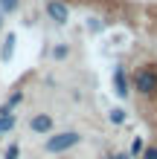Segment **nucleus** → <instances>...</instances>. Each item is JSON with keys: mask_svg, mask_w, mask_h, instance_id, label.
<instances>
[{"mask_svg": "<svg viewBox=\"0 0 157 159\" xmlns=\"http://www.w3.org/2000/svg\"><path fill=\"white\" fill-rule=\"evenodd\" d=\"M131 90L145 96V98H154L157 96V67H151V64L137 67L134 78H131Z\"/></svg>", "mask_w": 157, "mask_h": 159, "instance_id": "1", "label": "nucleus"}, {"mask_svg": "<svg viewBox=\"0 0 157 159\" xmlns=\"http://www.w3.org/2000/svg\"><path fill=\"white\" fill-rule=\"evenodd\" d=\"M140 156H143V159H157V145H145Z\"/></svg>", "mask_w": 157, "mask_h": 159, "instance_id": "13", "label": "nucleus"}, {"mask_svg": "<svg viewBox=\"0 0 157 159\" xmlns=\"http://www.w3.org/2000/svg\"><path fill=\"white\" fill-rule=\"evenodd\" d=\"M114 159H131V153H110Z\"/></svg>", "mask_w": 157, "mask_h": 159, "instance_id": "14", "label": "nucleus"}, {"mask_svg": "<svg viewBox=\"0 0 157 159\" xmlns=\"http://www.w3.org/2000/svg\"><path fill=\"white\" fill-rule=\"evenodd\" d=\"M15 43H17V35L15 32H9L6 38H3V46H0V61H12V55H15Z\"/></svg>", "mask_w": 157, "mask_h": 159, "instance_id": "6", "label": "nucleus"}, {"mask_svg": "<svg viewBox=\"0 0 157 159\" xmlns=\"http://www.w3.org/2000/svg\"><path fill=\"white\" fill-rule=\"evenodd\" d=\"M108 119H110V125H125V110L122 107H114L108 113Z\"/></svg>", "mask_w": 157, "mask_h": 159, "instance_id": "10", "label": "nucleus"}, {"mask_svg": "<svg viewBox=\"0 0 157 159\" xmlns=\"http://www.w3.org/2000/svg\"><path fill=\"white\" fill-rule=\"evenodd\" d=\"M21 9V0H0V12L3 15H15Z\"/></svg>", "mask_w": 157, "mask_h": 159, "instance_id": "7", "label": "nucleus"}, {"mask_svg": "<svg viewBox=\"0 0 157 159\" xmlns=\"http://www.w3.org/2000/svg\"><path fill=\"white\" fill-rule=\"evenodd\" d=\"M44 12H47V17L55 26H64L70 20V6L64 3V0H47V3H44Z\"/></svg>", "mask_w": 157, "mask_h": 159, "instance_id": "3", "label": "nucleus"}, {"mask_svg": "<svg viewBox=\"0 0 157 159\" xmlns=\"http://www.w3.org/2000/svg\"><path fill=\"white\" fill-rule=\"evenodd\" d=\"M81 136L79 130H64V133H50L47 136V142H44V151L47 153H64V151H70V148H76V145H81Z\"/></svg>", "mask_w": 157, "mask_h": 159, "instance_id": "2", "label": "nucleus"}, {"mask_svg": "<svg viewBox=\"0 0 157 159\" xmlns=\"http://www.w3.org/2000/svg\"><path fill=\"white\" fill-rule=\"evenodd\" d=\"M17 156H21V148H17V145L12 142V145L6 148V153H3V159H17Z\"/></svg>", "mask_w": 157, "mask_h": 159, "instance_id": "12", "label": "nucleus"}, {"mask_svg": "<svg viewBox=\"0 0 157 159\" xmlns=\"http://www.w3.org/2000/svg\"><path fill=\"white\" fill-rule=\"evenodd\" d=\"M3 17H6V15H3V12H0V26H3Z\"/></svg>", "mask_w": 157, "mask_h": 159, "instance_id": "15", "label": "nucleus"}, {"mask_svg": "<svg viewBox=\"0 0 157 159\" xmlns=\"http://www.w3.org/2000/svg\"><path fill=\"white\" fill-rule=\"evenodd\" d=\"M70 55V46L67 43H58V46H52V61H64Z\"/></svg>", "mask_w": 157, "mask_h": 159, "instance_id": "9", "label": "nucleus"}, {"mask_svg": "<svg viewBox=\"0 0 157 159\" xmlns=\"http://www.w3.org/2000/svg\"><path fill=\"white\" fill-rule=\"evenodd\" d=\"M114 93H116L119 98L131 96V78H128L125 67H114Z\"/></svg>", "mask_w": 157, "mask_h": 159, "instance_id": "5", "label": "nucleus"}, {"mask_svg": "<svg viewBox=\"0 0 157 159\" xmlns=\"http://www.w3.org/2000/svg\"><path fill=\"white\" fill-rule=\"evenodd\" d=\"M105 159H114V156H105Z\"/></svg>", "mask_w": 157, "mask_h": 159, "instance_id": "16", "label": "nucleus"}, {"mask_svg": "<svg viewBox=\"0 0 157 159\" xmlns=\"http://www.w3.org/2000/svg\"><path fill=\"white\" fill-rule=\"evenodd\" d=\"M143 148H145V142H143V136H137L134 142H131V151H128V153H131V156H137V153H143Z\"/></svg>", "mask_w": 157, "mask_h": 159, "instance_id": "11", "label": "nucleus"}, {"mask_svg": "<svg viewBox=\"0 0 157 159\" xmlns=\"http://www.w3.org/2000/svg\"><path fill=\"white\" fill-rule=\"evenodd\" d=\"M15 113L12 116H0V133H12V130H15Z\"/></svg>", "mask_w": 157, "mask_h": 159, "instance_id": "8", "label": "nucleus"}, {"mask_svg": "<svg viewBox=\"0 0 157 159\" xmlns=\"http://www.w3.org/2000/svg\"><path fill=\"white\" fill-rule=\"evenodd\" d=\"M29 130H32L35 136H50L52 130H55V119L50 113H35L29 119Z\"/></svg>", "mask_w": 157, "mask_h": 159, "instance_id": "4", "label": "nucleus"}]
</instances>
